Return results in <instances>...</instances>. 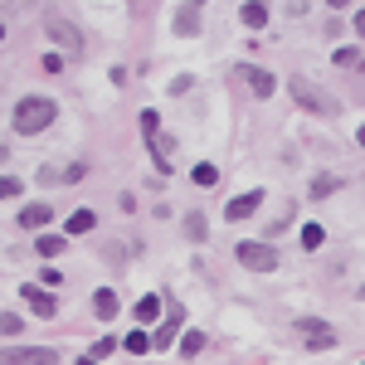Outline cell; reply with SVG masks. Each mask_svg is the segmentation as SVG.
Returning a JSON list of instances; mask_svg holds the SVG:
<instances>
[{
    "instance_id": "obj_12",
    "label": "cell",
    "mask_w": 365,
    "mask_h": 365,
    "mask_svg": "<svg viewBox=\"0 0 365 365\" xmlns=\"http://www.w3.org/2000/svg\"><path fill=\"white\" fill-rule=\"evenodd\" d=\"M180 322H185V311H180V307H171V317H166V327H161V331L151 336V346H171V336L180 331Z\"/></svg>"
},
{
    "instance_id": "obj_30",
    "label": "cell",
    "mask_w": 365,
    "mask_h": 365,
    "mask_svg": "<svg viewBox=\"0 0 365 365\" xmlns=\"http://www.w3.org/2000/svg\"><path fill=\"white\" fill-rule=\"evenodd\" d=\"M44 73H64V59L59 54H44Z\"/></svg>"
},
{
    "instance_id": "obj_9",
    "label": "cell",
    "mask_w": 365,
    "mask_h": 365,
    "mask_svg": "<svg viewBox=\"0 0 365 365\" xmlns=\"http://www.w3.org/2000/svg\"><path fill=\"white\" fill-rule=\"evenodd\" d=\"M93 311H97V317H102V322H113V317H117V311H122V302H117V292H108V287H97V292H93Z\"/></svg>"
},
{
    "instance_id": "obj_33",
    "label": "cell",
    "mask_w": 365,
    "mask_h": 365,
    "mask_svg": "<svg viewBox=\"0 0 365 365\" xmlns=\"http://www.w3.org/2000/svg\"><path fill=\"white\" fill-rule=\"evenodd\" d=\"M0 39H5V25H0Z\"/></svg>"
},
{
    "instance_id": "obj_7",
    "label": "cell",
    "mask_w": 365,
    "mask_h": 365,
    "mask_svg": "<svg viewBox=\"0 0 365 365\" xmlns=\"http://www.w3.org/2000/svg\"><path fill=\"white\" fill-rule=\"evenodd\" d=\"M25 302H30L34 317H44V322L59 311V302H54V292H49V287H25Z\"/></svg>"
},
{
    "instance_id": "obj_31",
    "label": "cell",
    "mask_w": 365,
    "mask_h": 365,
    "mask_svg": "<svg viewBox=\"0 0 365 365\" xmlns=\"http://www.w3.org/2000/svg\"><path fill=\"white\" fill-rule=\"evenodd\" d=\"M78 365H97V360H88V355H83V360H78Z\"/></svg>"
},
{
    "instance_id": "obj_10",
    "label": "cell",
    "mask_w": 365,
    "mask_h": 365,
    "mask_svg": "<svg viewBox=\"0 0 365 365\" xmlns=\"http://www.w3.org/2000/svg\"><path fill=\"white\" fill-rule=\"evenodd\" d=\"M132 317H137V327L146 331V327H151L156 317H161V297H141V302L132 307Z\"/></svg>"
},
{
    "instance_id": "obj_29",
    "label": "cell",
    "mask_w": 365,
    "mask_h": 365,
    "mask_svg": "<svg viewBox=\"0 0 365 365\" xmlns=\"http://www.w3.org/2000/svg\"><path fill=\"white\" fill-rule=\"evenodd\" d=\"M83 176H88V166H69V171H59L64 185H73V180H83Z\"/></svg>"
},
{
    "instance_id": "obj_32",
    "label": "cell",
    "mask_w": 365,
    "mask_h": 365,
    "mask_svg": "<svg viewBox=\"0 0 365 365\" xmlns=\"http://www.w3.org/2000/svg\"><path fill=\"white\" fill-rule=\"evenodd\" d=\"M0 161H5V146H0Z\"/></svg>"
},
{
    "instance_id": "obj_19",
    "label": "cell",
    "mask_w": 365,
    "mask_h": 365,
    "mask_svg": "<svg viewBox=\"0 0 365 365\" xmlns=\"http://www.w3.org/2000/svg\"><path fill=\"white\" fill-rule=\"evenodd\" d=\"M204 341H210L204 331H185V341H180V355H185V360H190V355H200V351H204Z\"/></svg>"
},
{
    "instance_id": "obj_14",
    "label": "cell",
    "mask_w": 365,
    "mask_h": 365,
    "mask_svg": "<svg viewBox=\"0 0 365 365\" xmlns=\"http://www.w3.org/2000/svg\"><path fill=\"white\" fill-rule=\"evenodd\" d=\"M93 224H97V215H93V210H73L64 229H69V234H93Z\"/></svg>"
},
{
    "instance_id": "obj_28",
    "label": "cell",
    "mask_w": 365,
    "mask_h": 365,
    "mask_svg": "<svg viewBox=\"0 0 365 365\" xmlns=\"http://www.w3.org/2000/svg\"><path fill=\"white\" fill-rule=\"evenodd\" d=\"M141 132H146V137H156V132H161V122H156V113H151V108L141 113Z\"/></svg>"
},
{
    "instance_id": "obj_21",
    "label": "cell",
    "mask_w": 365,
    "mask_h": 365,
    "mask_svg": "<svg viewBox=\"0 0 365 365\" xmlns=\"http://www.w3.org/2000/svg\"><path fill=\"white\" fill-rule=\"evenodd\" d=\"M331 190H341V180H336V176H317V180H311V200H327Z\"/></svg>"
},
{
    "instance_id": "obj_4",
    "label": "cell",
    "mask_w": 365,
    "mask_h": 365,
    "mask_svg": "<svg viewBox=\"0 0 365 365\" xmlns=\"http://www.w3.org/2000/svg\"><path fill=\"white\" fill-rule=\"evenodd\" d=\"M239 263L253 268V273H273V268H278V253H273V244L244 239V244H239Z\"/></svg>"
},
{
    "instance_id": "obj_27",
    "label": "cell",
    "mask_w": 365,
    "mask_h": 365,
    "mask_svg": "<svg viewBox=\"0 0 365 365\" xmlns=\"http://www.w3.org/2000/svg\"><path fill=\"white\" fill-rule=\"evenodd\" d=\"M117 351V336H102V341H93V355L88 360H102V355H113Z\"/></svg>"
},
{
    "instance_id": "obj_26",
    "label": "cell",
    "mask_w": 365,
    "mask_h": 365,
    "mask_svg": "<svg viewBox=\"0 0 365 365\" xmlns=\"http://www.w3.org/2000/svg\"><path fill=\"white\" fill-rule=\"evenodd\" d=\"M20 190H25V180H15V176H0V200H20Z\"/></svg>"
},
{
    "instance_id": "obj_22",
    "label": "cell",
    "mask_w": 365,
    "mask_h": 365,
    "mask_svg": "<svg viewBox=\"0 0 365 365\" xmlns=\"http://www.w3.org/2000/svg\"><path fill=\"white\" fill-rule=\"evenodd\" d=\"M336 69H360V49H355V44L336 49Z\"/></svg>"
},
{
    "instance_id": "obj_8",
    "label": "cell",
    "mask_w": 365,
    "mask_h": 365,
    "mask_svg": "<svg viewBox=\"0 0 365 365\" xmlns=\"http://www.w3.org/2000/svg\"><path fill=\"white\" fill-rule=\"evenodd\" d=\"M258 204H263V190H248V195H239V200H229V210H224V220H248Z\"/></svg>"
},
{
    "instance_id": "obj_15",
    "label": "cell",
    "mask_w": 365,
    "mask_h": 365,
    "mask_svg": "<svg viewBox=\"0 0 365 365\" xmlns=\"http://www.w3.org/2000/svg\"><path fill=\"white\" fill-rule=\"evenodd\" d=\"M248 88H253L258 97H268L278 83H273V73H268V69H248Z\"/></svg>"
},
{
    "instance_id": "obj_2",
    "label": "cell",
    "mask_w": 365,
    "mask_h": 365,
    "mask_svg": "<svg viewBox=\"0 0 365 365\" xmlns=\"http://www.w3.org/2000/svg\"><path fill=\"white\" fill-rule=\"evenodd\" d=\"M292 102L307 108V113H317V117H336L341 113V102L331 93H322L317 83H307V78H292Z\"/></svg>"
},
{
    "instance_id": "obj_11",
    "label": "cell",
    "mask_w": 365,
    "mask_h": 365,
    "mask_svg": "<svg viewBox=\"0 0 365 365\" xmlns=\"http://www.w3.org/2000/svg\"><path fill=\"white\" fill-rule=\"evenodd\" d=\"M49 220H54V210H49V204H39V200L20 210V224H25V229H39V224H49Z\"/></svg>"
},
{
    "instance_id": "obj_6",
    "label": "cell",
    "mask_w": 365,
    "mask_h": 365,
    "mask_svg": "<svg viewBox=\"0 0 365 365\" xmlns=\"http://www.w3.org/2000/svg\"><path fill=\"white\" fill-rule=\"evenodd\" d=\"M297 336H307L311 351L336 346V327H327V322H317V317H297Z\"/></svg>"
},
{
    "instance_id": "obj_16",
    "label": "cell",
    "mask_w": 365,
    "mask_h": 365,
    "mask_svg": "<svg viewBox=\"0 0 365 365\" xmlns=\"http://www.w3.org/2000/svg\"><path fill=\"white\" fill-rule=\"evenodd\" d=\"M239 20H244L248 30H263V25H268V5H239Z\"/></svg>"
},
{
    "instance_id": "obj_1",
    "label": "cell",
    "mask_w": 365,
    "mask_h": 365,
    "mask_svg": "<svg viewBox=\"0 0 365 365\" xmlns=\"http://www.w3.org/2000/svg\"><path fill=\"white\" fill-rule=\"evenodd\" d=\"M59 117V102L54 97H20L15 102V113H10V122H15V132H25V137H34V132H44L49 122Z\"/></svg>"
},
{
    "instance_id": "obj_17",
    "label": "cell",
    "mask_w": 365,
    "mask_h": 365,
    "mask_svg": "<svg viewBox=\"0 0 365 365\" xmlns=\"http://www.w3.org/2000/svg\"><path fill=\"white\" fill-rule=\"evenodd\" d=\"M34 248H39V258H59L64 253V234H39Z\"/></svg>"
},
{
    "instance_id": "obj_13",
    "label": "cell",
    "mask_w": 365,
    "mask_h": 365,
    "mask_svg": "<svg viewBox=\"0 0 365 365\" xmlns=\"http://www.w3.org/2000/svg\"><path fill=\"white\" fill-rule=\"evenodd\" d=\"M176 30L180 34H200V5H180L176 10Z\"/></svg>"
},
{
    "instance_id": "obj_25",
    "label": "cell",
    "mask_w": 365,
    "mask_h": 365,
    "mask_svg": "<svg viewBox=\"0 0 365 365\" xmlns=\"http://www.w3.org/2000/svg\"><path fill=\"white\" fill-rule=\"evenodd\" d=\"M322 224H302V248H322Z\"/></svg>"
},
{
    "instance_id": "obj_23",
    "label": "cell",
    "mask_w": 365,
    "mask_h": 365,
    "mask_svg": "<svg viewBox=\"0 0 365 365\" xmlns=\"http://www.w3.org/2000/svg\"><path fill=\"white\" fill-rule=\"evenodd\" d=\"M190 180H195V185H215V180H220V171H215L210 161H200V166L190 171Z\"/></svg>"
},
{
    "instance_id": "obj_3",
    "label": "cell",
    "mask_w": 365,
    "mask_h": 365,
    "mask_svg": "<svg viewBox=\"0 0 365 365\" xmlns=\"http://www.w3.org/2000/svg\"><path fill=\"white\" fill-rule=\"evenodd\" d=\"M44 30H49V39H54L69 59H78V54H83V34H78V25H73V20H64L59 10H44Z\"/></svg>"
},
{
    "instance_id": "obj_20",
    "label": "cell",
    "mask_w": 365,
    "mask_h": 365,
    "mask_svg": "<svg viewBox=\"0 0 365 365\" xmlns=\"http://www.w3.org/2000/svg\"><path fill=\"white\" fill-rule=\"evenodd\" d=\"M122 346H127V351H132V355H146V351H151V336H146V331H141V327H137V331H132V336H122Z\"/></svg>"
},
{
    "instance_id": "obj_18",
    "label": "cell",
    "mask_w": 365,
    "mask_h": 365,
    "mask_svg": "<svg viewBox=\"0 0 365 365\" xmlns=\"http://www.w3.org/2000/svg\"><path fill=\"white\" fill-rule=\"evenodd\" d=\"M204 234H210L204 215H185V239H190V244H204Z\"/></svg>"
},
{
    "instance_id": "obj_24",
    "label": "cell",
    "mask_w": 365,
    "mask_h": 365,
    "mask_svg": "<svg viewBox=\"0 0 365 365\" xmlns=\"http://www.w3.org/2000/svg\"><path fill=\"white\" fill-rule=\"evenodd\" d=\"M20 331H25V322L15 311H0V336H20Z\"/></svg>"
},
{
    "instance_id": "obj_5",
    "label": "cell",
    "mask_w": 365,
    "mask_h": 365,
    "mask_svg": "<svg viewBox=\"0 0 365 365\" xmlns=\"http://www.w3.org/2000/svg\"><path fill=\"white\" fill-rule=\"evenodd\" d=\"M0 365H59V351L49 346H25V351H0Z\"/></svg>"
}]
</instances>
